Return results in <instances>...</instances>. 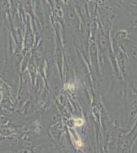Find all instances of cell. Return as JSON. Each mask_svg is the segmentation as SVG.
I'll return each instance as SVG.
<instances>
[{"mask_svg":"<svg viewBox=\"0 0 137 153\" xmlns=\"http://www.w3.org/2000/svg\"><path fill=\"white\" fill-rule=\"evenodd\" d=\"M73 120H74V125H75L76 126H78V127H80V126L83 125H84V120H82V119H81V118L74 119Z\"/></svg>","mask_w":137,"mask_h":153,"instance_id":"obj_1","label":"cell"}]
</instances>
